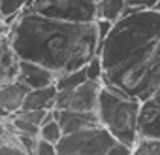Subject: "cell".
<instances>
[{
    "instance_id": "603a6c76",
    "label": "cell",
    "mask_w": 160,
    "mask_h": 155,
    "mask_svg": "<svg viewBox=\"0 0 160 155\" xmlns=\"http://www.w3.org/2000/svg\"><path fill=\"white\" fill-rule=\"evenodd\" d=\"M106 155H132V151H130V147H128V146L115 142V144L108 149V153H106Z\"/></svg>"
},
{
    "instance_id": "8992f818",
    "label": "cell",
    "mask_w": 160,
    "mask_h": 155,
    "mask_svg": "<svg viewBox=\"0 0 160 155\" xmlns=\"http://www.w3.org/2000/svg\"><path fill=\"white\" fill-rule=\"evenodd\" d=\"M27 10L68 23H92L96 19V2L92 0H32Z\"/></svg>"
},
{
    "instance_id": "5bb4252c",
    "label": "cell",
    "mask_w": 160,
    "mask_h": 155,
    "mask_svg": "<svg viewBox=\"0 0 160 155\" xmlns=\"http://www.w3.org/2000/svg\"><path fill=\"white\" fill-rule=\"evenodd\" d=\"M126 12L124 0H100L96 2V19H106L109 23H115L121 19Z\"/></svg>"
},
{
    "instance_id": "6da1fadb",
    "label": "cell",
    "mask_w": 160,
    "mask_h": 155,
    "mask_svg": "<svg viewBox=\"0 0 160 155\" xmlns=\"http://www.w3.org/2000/svg\"><path fill=\"white\" fill-rule=\"evenodd\" d=\"M94 21L68 23L23 10L8 27V42L19 59L60 76L83 68L98 53L100 36Z\"/></svg>"
},
{
    "instance_id": "e0dca14e",
    "label": "cell",
    "mask_w": 160,
    "mask_h": 155,
    "mask_svg": "<svg viewBox=\"0 0 160 155\" xmlns=\"http://www.w3.org/2000/svg\"><path fill=\"white\" fill-rule=\"evenodd\" d=\"M38 138H40V140H45V142H49V144H57V142L62 138V131H60V125L57 123V119H55V117L40 125V131H38Z\"/></svg>"
},
{
    "instance_id": "44dd1931",
    "label": "cell",
    "mask_w": 160,
    "mask_h": 155,
    "mask_svg": "<svg viewBox=\"0 0 160 155\" xmlns=\"http://www.w3.org/2000/svg\"><path fill=\"white\" fill-rule=\"evenodd\" d=\"M156 0H124L126 12H136V10H151ZM124 12V13H126Z\"/></svg>"
},
{
    "instance_id": "30bf717a",
    "label": "cell",
    "mask_w": 160,
    "mask_h": 155,
    "mask_svg": "<svg viewBox=\"0 0 160 155\" xmlns=\"http://www.w3.org/2000/svg\"><path fill=\"white\" fill-rule=\"evenodd\" d=\"M55 119L60 125L62 134H70V132H77L83 131L98 123V115L96 112H77V110H55Z\"/></svg>"
},
{
    "instance_id": "4316f807",
    "label": "cell",
    "mask_w": 160,
    "mask_h": 155,
    "mask_svg": "<svg viewBox=\"0 0 160 155\" xmlns=\"http://www.w3.org/2000/svg\"><path fill=\"white\" fill-rule=\"evenodd\" d=\"M92 2H100V0H92Z\"/></svg>"
},
{
    "instance_id": "d6986e66",
    "label": "cell",
    "mask_w": 160,
    "mask_h": 155,
    "mask_svg": "<svg viewBox=\"0 0 160 155\" xmlns=\"http://www.w3.org/2000/svg\"><path fill=\"white\" fill-rule=\"evenodd\" d=\"M0 155H28V153L19 144L13 132H6V136L0 140Z\"/></svg>"
},
{
    "instance_id": "52a82bcc",
    "label": "cell",
    "mask_w": 160,
    "mask_h": 155,
    "mask_svg": "<svg viewBox=\"0 0 160 155\" xmlns=\"http://www.w3.org/2000/svg\"><path fill=\"white\" fill-rule=\"evenodd\" d=\"M102 82L87 80L75 89H57L53 110H77V112H96Z\"/></svg>"
},
{
    "instance_id": "5b68a950",
    "label": "cell",
    "mask_w": 160,
    "mask_h": 155,
    "mask_svg": "<svg viewBox=\"0 0 160 155\" xmlns=\"http://www.w3.org/2000/svg\"><path fill=\"white\" fill-rule=\"evenodd\" d=\"M113 144V136L102 125H94L77 132L62 134L55 147L57 155H106Z\"/></svg>"
},
{
    "instance_id": "3957f363",
    "label": "cell",
    "mask_w": 160,
    "mask_h": 155,
    "mask_svg": "<svg viewBox=\"0 0 160 155\" xmlns=\"http://www.w3.org/2000/svg\"><path fill=\"white\" fill-rule=\"evenodd\" d=\"M102 83L143 102L160 89V40L141 47L119 66L104 72Z\"/></svg>"
},
{
    "instance_id": "484cf974",
    "label": "cell",
    "mask_w": 160,
    "mask_h": 155,
    "mask_svg": "<svg viewBox=\"0 0 160 155\" xmlns=\"http://www.w3.org/2000/svg\"><path fill=\"white\" fill-rule=\"evenodd\" d=\"M151 10H154L156 13H160V0H156V2H154V6H152Z\"/></svg>"
},
{
    "instance_id": "9a60e30c",
    "label": "cell",
    "mask_w": 160,
    "mask_h": 155,
    "mask_svg": "<svg viewBox=\"0 0 160 155\" xmlns=\"http://www.w3.org/2000/svg\"><path fill=\"white\" fill-rule=\"evenodd\" d=\"M83 82H87L85 66H83V68H77V70H72V72H66V74L57 76V80H55V87H57L58 91H60V89H75L77 85H81Z\"/></svg>"
},
{
    "instance_id": "7a4b0ae2",
    "label": "cell",
    "mask_w": 160,
    "mask_h": 155,
    "mask_svg": "<svg viewBox=\"0 0 160 155\" xmlns=\"http://www.w3.org/2000/svg\"><path fill=\"white\" fill-rule=\"evenodd\" d=\"M160 40V13L154 10L126 12L117 19L98 45L102 70L108 72L141 47ZM104 76V74H102Z\"/></svg>"
},
{
    "instance_id": "2e32d148",
    "label": "cell",
    "mask_w": 160,
    "mask_h": 155,
    "mask_svg": "<svg viewBox=\"0 0 160 155\" xmlns=\"http://www.w3.org/2000/svg\"><path fill=\"white\" fill-rule=\"evenodd\" d=\"M130 151L132 155H160V138L138 136Z\"/></svg>"
},
{
    "instance_id": "8fae6325",
    "label": "cell",
    "mask_w": 160,
    "mask_h": 155,
    "mask_svg": "<svg viewBox=\"0 0 160 155\" xmlns=\"http://www.w3.org/2000/svg\"><path fill=\"white\" fill-rule=\"evenodd\" d=\"M27 93H28V89L17 80L0 85V110L6 112L8 115L17 114L21 110V104H23V99Z\"/></svg>"
},
{
    "instance_id": "277c9868",
    "label": "cell",
    "mask_w": 160,
    "mask_h": 155,
    "mask_svg": "<svg viewBox=\"0 0 160 155\" xmlns=\"http://www.w3.org/2000/svg\"><path fill=\"white\" fill-rule=\"evenodd\" d=\"M139 104L141 102L138 99L126 95L124 91L102 83L96 106L98 123L113 136L115 142L132 147L138 138Z\"/></svg>"
},
{
    "instance_id": "cb8c5ba5",
    "label": "cell",
    "mask_w": 160,
    "mask_h": 155,
    "mask_svg": "<svg viewBox=\"0 0 160 155\" xmlns=\"http://www.w3.org/2000/svg\"><path fill=\"white\" fill-rule=\"evenodd\" d=\"M6 132H8V127L4 125V119H0V140L6 136Z\"/></svg>"
},
{
    "instance_id": "9c48e42d",
    "label": "cell",
    "mask_w": 160,
    "mask_h": 155,
    "mask_svg": "<svg viewBox=\"0 0 160 155\" xmlns=\"http://www.w3.org/2000/svg\"><path fill=\"white\" fill-rule=\"evenodd\" d=\"M15 80L21 82L27 89H40V87L53 85L55 80H57V76L51 70H47L45 66H42V64H36V62L19 59Z\"/></svg>"
},
{
    "instance_id": "ba28073f",
    "label": "cell",
    "mask_w": 160,
    "mask_h": 155,
    "mask_svg": "<svg viewBox=\"0 0 160 155\" xmlns=\"http://www.w3.org/2000/svg\"><path fill=\"white\" fill-rule=\"evenodd\" d=\"M138 136L160 138V89L139 104Z\"/></svg>"
},
{
    "instance_id": "4fadbf2b",
    "label": "cell",
    "mask_w": 160,
    "mask_h": 155,
    "mask_svg": "<svg viewBox=\"0 0 160 155\" xmlns=\"http://www.w3.org/2000/svg\"><path fill=\"white\" fill-rule=\"evenodd\" d=\"M17 66H19V57L13 53L10 42H8V34H6V40L0 44V85L15 80Z\"/></svg>"
},
{
    "instance_id": "ffe728a7",
    "label": "cell",
    "mask_w": 160,
    "mask_h": 155,
    "mask_svg": "<svg viewBox=\"0 0 160 155\" xmlns=\"http://www.w3.org/2000/svg\"><path fill=\"white\" fill-rule=\"evenodd\" d=\"M85 74H87V80H94V82H102V62H100V57L94 55L87 64H85Z\"/></svg>"
},
{
    "instance_id": "d4e9b609",
    "label": "cell",
    "mask_w": 160,
    "mask_h": 155,
    "mask_svg": "<svg viewBox=\"0 0 160 155\" xmlns=\"http://www.w3.org/2000/svg\"><path fill=\"white\" fill-rule=\"evenodd\" d=\"M6 34H8V27H2V29H0V44L6 40Z\"/></svg>"
},
{
    "instance_id": "ac0fdd59",
    "label": "cell",
    "mask_w": 160,
    "mask_h": 155,
    "mask_svg": "<svg viewBox=\"0 0 160 155\" xmlns=\"http://www.w3.org/2000/svg\"><path fill=\"white\" fill-rule=\"evenodd\" d=\"M32 0H0V19L19 15L23 10L30 8Z\"/></svg>"
},
{
    "instance_id": "7c38bea8",
    "label": "cell",
    "mask_w": 160,
    "mask_h": 155,
    "mask_svg": "<svg viewBox=\"0 0 160 155\" xmlns=\"http://www.w3.org/2000/svg\"><path fill=\"white\" fill-rule=\"evenodd\" d=\"M57 95V87L47 85V87H40V89H28V93L23 99L21 110L19 112H27V110H53V100Z\"/></svg>"
},
{
    "instance_id": "7402d4cb",
    "label": "cell",
    "mask_w": 160,
    "mask_h": 155,
    "mask_svg": "<svg viewBox=\"0 0 160 155\" xmlns=\"http://www.w3.org/2000/svg\"><path fill=\"white\" fill-rule=\"evenodd\" d=\"M32 155H57V147H55V144H49V142L38 138Z\"/></svg>"
}]
</instances>
